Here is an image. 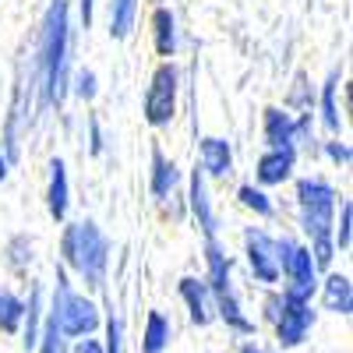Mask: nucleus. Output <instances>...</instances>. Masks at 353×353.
I'll list each match as a JSON object with an SVG mask.
<instances>
[{
    "instance_id": "1",
    "label": "nucleus",
    "mask_w": 353,
    "mask_h": 353,
    "mask_svg": "<svg viewBox=\"0 0 353 353\" xmlns=\"http://www.w3.org/2000/svg\"><path fill=\"white\" fill-rule=\"evenodd\" d=\"M36 110H61L71 92V0H50L39 21V50H36Z\"/></svg>"
},
{
    "instance_id": "2",
    "label": "nucleus",
    "mask_w": 353,
    "mask_h": 353,
    "mask_svg": "<svg viewBox=\"0 0 353 353\" xmlns=\"http://www.w3.org/2000/svg\"><path fill=\"white\" fill-rule=\"evenodd\" d=\"M297 223L307 237L311 258L318 272H329L336 261V244H332V223H336V205L339 191L325 181V176H301L297 181Z\"/></svg>"
},
{
    "instance_id": "3",
    "label": "nucleus",
    "mask_w": 353,
    "mask_h": 353,
    "mask_svg": "<svg viewBox=\"0 0 353 353\" xmlns=\"http://www.w3.org/2000/svg\"><path fill=\"white\" fill-rule=\"evenodd\" d=\"M61 258L64 269H71L88 290L106 286L110 269V237L99 230L96 219H74L61 233Z\"/></svg>"
},
{
    "instance_id": "4",
    "label": "nucleus",
    "mask_w": 353,
    "mask_h": 353,
    "mask_svg": "<svg viewBox=\"0 0 353 353\" xmlns=\"http://www.w3.org/2000/svg\"><path fill=\"white\" fill-rule=\"evenodd\" d=\"M205 286L212 293L216 318L226 321V329L237 336H254V321L244 314L241 297L233 290V261L223 251L219 237H205Z\"/></svg>"
},
{
    "instance_id": "5",
    "label": "nucleus",
    "mask_w": 353,
    "mask_h": 353,
    "mask_svg": "<svg viewBox=\"0 0 353 353\" xmlns=\"http://www.w3.org/2000/svg\"><path fill=\"white\" fill-rule=\"evenodd\" d=\"M46 318L61 329L68 339H81V336H92L103 325V311L92 297L78 293L68 279V269L57 265V286H53V304L46 311Z\"/></svg>"
},
{
    "instance_id": "6",
    "label": "nucleus",
    "mask_w": 353,
    "mask_h": 353,
    "mask_svg": "<svg viewBox=\"0 0 353 353\" xmlns=\"http://www.w3.org/2000/svg\"><path fill=\"white\" fill-rule=\"evenodd\" d=\"M265 318H269L272 329H276V343L283 350H293L311 336L318 311L311 307V301H301V297H293V293L279 290V293L265 297Z\"/></svg>"
},
{
    "instance_id": "7",
    "label": "nucleus",
    "mask_w": 353,
    "mask_h": 353,
    "mask_svg": "<svg viewBox=\"0 0 353 353\" xmlns=\"http://www.w3.org/2000/svg\"><path fill=\"white\" fill-rule=\"evenodd\" d=\"M276 261H279V279L283 293H293L301 301H311L318 293V269L311 248L297 237H276Z\"/></svg>"
},
{
    "instance_id": "8",
    "label": "nucleus",
    "mask_w": 353,
    "mask_h": 353,
    "mask_svg": "<svg viewBox=\"0 0 353 353\" xmlns=\"http://www.w3.org/2000/svg\"><path fill=\"white\" fill-rule=\"evenodd\" d=\"M176 96H181V71L173 61H159L141 96V117L149 128H170L176 117Z\"/></svg>"
},
{
    "instance_id": "9",
    "label": "nucleus",
    "mask_w": 353,
    "mask_h": 353,
    "mask_svg": "<svg viewBox=\"0 0 353 353\" xmlns=\"http://www.w3.org/2000/svg\"><path fill=\"white\" fill-rule=\"evenodd\" d=\"M314 128V110H301L297 117L286 113L283 106H265L261 110V138L269 149H276V145H301L307 141Z\"/></svg>"
},
{
    "instance_id": "10",
    "label": "nucleus",
    "mask_w": 353,
    "mask_h": 353,
    "mask_svg": "<svg viewBox=\"0 0 353 353\" xmlns=\"http://www.w3.org/2000/svg\"><path fill=\"white\" fill-rule=\"evenodd\" d=\"M244 254H248V269L258 283L272 286L279 283V261H276V237L261 226L244 230Z\"/></svg>"
},
{
    "instance_id": "11",
    "label": "nucleus",
    "mask_w": 353,
    "mask_h": 353,
    "mask_svg": "<svg viewBox=\"0 0 353 353\" xmlns=\"http://www.w3.org/2000/svg\"><path fill=\"white\" fill-rule=\"evenodd\" d=\"M188 212L198 223L201 237H219V216L212 209V198H209V176L201 173V166L191 170L188 176Z\"/></svg>"
},
{
    "instance_id": "12",
    "label": "nucleus",
    "mask_w": 353,
    "mask_h": 353,
    "mask_svg": "<svg viewBox=\"0 0 353 353\" xmlns=\"http://www.w3.org/2000/svg\"><path fill=\"white\" fill-rule=\"evenodd\" d=\"M293 170H297V145H276V149H265L254 163V181L258 188H279L286 184Z\"/></svg>"
},
{
    "instance_id": "13",
    "label": "nucleus",
    "mask_w": 353,
    "mask_h": 353,
    "mask_svg": "<svg viewBox=\"0 0 353 353\" xmlns=\"http://www.w3.org/2000/svg\"><path fill=\"white\" fill-rule=\"evenodd\" d=\"M176 293H181V301L188 304V314H191V321L198 329H205V325H212V321H216L212 293H209V286H205V279L181 276V279H176Z\"/></svg>"
},
{
    "instance_id": "14",
    "label": "nucleus",
    "mask_w": 353,
    "mask_h": 353,
    "mask_svg": "<svg viewBox=\"0 0 353 353\" xmlns=\"http://www.w3.org/2000/svg\"><path fill=\"white\" fill-rule=\"evenodd\" d=\"M198 166L205 176H212V181H226L233 173V145L219 134H205L198 141Z\"/></svg>"
},
{
    "instance_id": "15",
    "label": "nucleus",
    "mask_w": 353,
    "mask_h": 353,
    "mask_svg": "<svg viewBox=\"0 0 353 353\" xmlns=\"http://www.w3.org/2000/svg\"><path fill=\"white\" fill-rule=\"evenodd\" d=\"M46 212L53 223H68L71 212V181H68V163L61 156L50 159V184H46Z\"/></svg>"
},
{
    "instance_id": "16",
    "label": "nucleus",
    "mask_w": 353,
    "mask_h": 353,
    "mask_svg": "<svg viewBox=\"0 0 353 353\" xmlns=\"http://www.w3.org/2000/svg\"><path fill=\"white\" fill-rule=\"evenodd\" d=\"M181 166H176L166 152H163V145L159 141H152V152H149V191H152V198H170L176 188H181Z\"/></svg>"
},
{
    "instance_id": "17",
    "label": "nucleus",
    "mask_w": 353,
    "mask_h": 353,
    "mask_svg": "<svg viewBox=\"0 0 353 353\" xmlns=\"http://www.w3.org/2000/svg\"><path fill=\"white\" fill-rule=\"evenodd\" d=\"M321 290V307L332 311V314H353V286H350V276L343 272H329L325 279L318 283Z\"/></svg>"
},
{
    "instance_id": "18",
    "label": "nucleus",
    "mask_w": 353,
    "mask_h": 353,
    "mask_svg": "<svg viewBox=\"0 0 353 353\" xmlns=\"http://www.w3.org/2000/svg\"><path fill=\"white\" fill-rule=\"evenodd\" d=\"M149 25H152V46H156V53L163 57V61H173V57H176V43H181V36H176V14L170 8H156Z\"/></svg>"
},
{
    "instance_id": "19",
    "label": "nucleus",
    "mask_w": 353,
    "mask_h": 353,
    "mask_svg": "<svg viewBox=\"0 0 353 353\" xmlns=\"http://www.w3.org/2000/svg\"><path fill=\"white\" fill-rule=\"evenodd\" d=\"M336 92H339V71H332L325 78V85L318 88V96H314V110L321 117V128H325L329 134H339L343 131V113H339Z\"/></svg>"
},
{
    "instance_id": "20",
    "label": "nucleus",
    "mask_w": 353,
    "mask_h": 353,
    "mask_svg": "<svg viewBox=\"0 0 353 353\" xmlns=\"http://www.w3.org/2000/svg\"><path fill=\"white\" fill-rule=\"evenodd\" d=\"M39 329H43V286L32 283L28 301H25V314H21V343H25V350H36Z\"/></svg>"
},
{
    "instance_id": "21",
    "label": "nucleus",
    "mask_w": 353,
    "mask_h": 353,
    "mask_svg": "<svg viewBox=\"0 0 353 353\" xmlns=\"http://www.w3.org/2000/svg\"><path fill=\"white\" fill-rule=\"evenodd\" d=\"M173 339V325L163 311H149L145 318V332H141V353H163Z\"/></svg>"
},
{
    "instance_id": "22",
    "label": "nucleus",
    "mask_w": 353,
    "mask_h": 353,
    "mask_svg": "<svg viewBox=\"0 0 353 353\" xmlns=\"http://www.w3.org/2000/svg\"><path fill=\"white\" fill-rule=\"evenodd\" d=\"M138 18V0H110V36L128 39Z\"/></svg>"
},
{
    "instance_id": "23",
    "label": "nucleus",
    "mask_w": 353,
    "mask_h": 353,
    "mask_svg": "<svg viewBox=\"0 0 353 353\" xmlns=\"http://www.w3.org/2000/svg\"><path fill=\"white\" fill-rule=\"evenodd\" d=\"M21 314H25V301L18 297L14 290L0 286V332L14 336L21 329Z\"/></svg>"
},
{
    "instance_id": "24",
    "label": "nucleus",
    "mask_w": 353,
    "mask_h": 353,
    "mask_svg": "<svg viewBox=\"0 0 353 353\" xmlns=\"http://www.w3.org/2000/svg\"><path fill=\"white\" fill-rule=\"evenodd\" d=\"M237 201L244 205L248 212H254L258 219H272L276 216V201L269 198V191L258 188V184H241L237 188Z\"/></svg>"
},
{
    "instance_id": "25",
    "label": "nucleus",
    "mask_w": 353,
    "mask_h": 353,
    "mask_svg": "<svg viewBox=\"0 0 353 353\" xmlns=\"http://www.w3.org/2000/svg\"><path fill=\"white\" fill-rule=\"evenodd\" d=\"M336 212H339V219L332 223V244H336V254L343 251H350V244H353V205L339 194V205H336Z\"/></svg>"
},
{
    "instance_id": "26",
    "label": "nucleus",
    "mask_w": 353,
    "mask_h": 353,
    "mask_svg": "<svg viewBox=\"0 0 353 353\" xmlns=\"http://www.w3.org/2000/svg\"><path fill=\"white\" fill-rule=\"evenodd\" d=\"M39 353H68V336L53 325L50 318H43V329H39V343H36Z\"/></svg>"
},
{
    "instance_id": "27",
    "label": "nucleus",
    "mask_w": 353,
    "mask_h": 353,
    "mask_svg": "<svg viewBox=\"0 0 353 353\" xmlns=\"http://www.w3.org/2000/svg\"><path fill=\"white\" fill-rule=\"evenodd\" d=\"M103 329H106L103 353H124V321H121V314H117V311H106Z\"/></svg>"
},
{
    "instance_id": "28",
    "label": "nucleus",
    "mask_w": 353,
    "mask_h": 353,
    "mask_svg": "<svg viewBox=\"0 0 353 353\" xmlns=\"http://www.w3.org/2000/svg\"><path fill=\"white\" fill-rule=\"evenodd\" d=\"M71 88H74V96H78V99L92 103V99L99 96V78H96V71H92V68H81V71L74 74Z\"/></svg>"
},
{
    "instance_id": "29",
    "label": "nucleus",
    "mask_w": 353,
    "mask_h": 353,
    "mask_svg": "<svg viewBox=\"0 0 353 353\" xmlns=\"http://www.w3.org/2000/svg\"><path fill=\"white\" fill-rule=\"evenodd\" d=\"M85 128H88V156L99 159L103 149H106V138H103V124H99V117L96 113H88L85 117Z\"/></svg>"
},
{
    "instance_id": "30",
    "label": "nucleus",
    "mask_w": 353,
    "mask_h": 353,
    "mask_svg": "<svg viewBox=\"0 0 353 353\" xmlns=\"http://www.w3.org/2000/svg\"><path fill=\"white\" fill-rule=\"evenodd\" d=\"M290 106H297V110H314V92H311V85H307V74H297V81H293Z\"/></svg>"
},
{
    "instance_id": "31",
    "label": "nucleus",
    "mask_w": 353,
    "mask_h": 353,
    "mask_svg": "<svg viewBox=\"0 0 353 353\" xmlns=\"http://www.w3.org/2000/svg\"><path fill=\"white\" fill-rule=\"evenodd\" d=\"M321 149H325V156H329V163H336V166H350L353 163V152H350V145L346 141H339V134H332L325 145H321Z\"/></svg>"
},
{
    "instance_id": "32",
    "label": "nucleus",
    "mask_w": 353,
    "mask_h": 353,
    "mask_svg": "<svg viewBox=\"0 0 353 353\" xmlns=\"http://www.w3.org/2000/svg\"><path fill=\"white\" fill-rule=\"evenodd\" d=\"M68 353H103V343H99V339H92V336H81Z\"/></svg>"
},
{
    "instance_id": "33",
    "label": "nucleus",
    "mask_w": 353,
    "mask_h": 353,
    "mask_svg": "<svg viewBox=\"0 0 353 353\" xmlns=\"http://www.w3.org/2000/svg\"><path fill=\"white\" fill-rule=\"evenodd\" d=\"M78 18H81V28H92V18H96V0H78Z\"/></svg>"
},
{
    "instance_id": "34",
    "label": "nucleus",
    "mask_w": 353,
    "mask_h": 353,
    "mask_svg": "<svg viewBox=\"0 0 353 353\" xmlns=\"http://www.w3.org/2000/svg\"><path fill=\"white\" fill-rule=\"evenodd\" d=\"M8 173H11V159H8L4 152H0V184L8 181Z\"/></svg>"
},
{
    "instance_id": "35",
    "label": "nucleus",
    "mask_w": 353,
    "mask_h": 353,
    "mask_svg": "<svg viewBox=\"0 0 353 353\" xmlns=\"http://www.w3.org/2000/svg\"><path fill=\"white\" fill-rule=\"evenodd\" d=\"M237 353H265V350H261V346H258V343H244V346H241V350H237Z\"/></svg>"
}]
</instances>
